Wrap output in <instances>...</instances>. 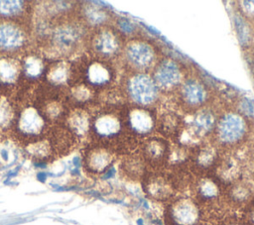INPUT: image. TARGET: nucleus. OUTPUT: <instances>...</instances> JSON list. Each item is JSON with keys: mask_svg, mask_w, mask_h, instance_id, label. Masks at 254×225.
Instances as JSON below:
<instances>
[{"mask_svg": "<svg viewBox=\"0 0 254 225\" xmlns=\"http://www.w3.org/2000/svg\"><path fill=\"white\" fill-rule=\"evenodd\" d=\"M251 124V120L233 107H225L219 110L210 140L222 152L238 151L250 139Z\"/></svg>", "mask_w": 254, "mask_h": 225, "instance_id": "f257e3e1", "label": "nucleus"}, {"mask_svg": "<svg viewBox=\"0 0 254 225\" xmlns=\"http://www.w3.org/2000/svg\"><path fill=\"white\" fill-rule=\"evenodd\" d=\"M88 29L76 18L56 21L47 40V53L56 59H65L86 43Z\"/></svg>", "mask_w": 254, "mask_h": 225, "instance_id": "f03ea898", "label": "nucleus"}, {"mask_svg": "<svg viewBox=\"0 0 254 225\" xmlns=\"http://www.w3.org/2000/svg\"><path fill=\"white\" fill-rule=\"evenodd\" d=\"M162 56L154 41L141 36L125 41L118 62L124 72H151Z\"/></svg>", "mask_w": 254, "mask_h": 225, "instance_id": "7ed1b4c3", "label": "nucleus"}, {"mask_svg": "<svg viewBox=\"0 0 254 225\" xmlns=\"http://www.w3.org/2000/svg\"><path fill=\"white\" fill-rule=\"evenodd\" d=\"M119 86L127 104L158 108L162 101V94L150 72H124Z\"/></svg>", "mask_w": 254, "mask_h": 225, "instance_id": "20e7f679", "label": "nucleus"}, {"mask_svg": "<svg viewBox=\"0 0 254 225\" xmlns=\"http://www.w3.org/2000/svg\"><path fill=\"white\" fill-rule=\"evenodd\" d=\"M213 93L211 86L201 76L190 71L171 97L181 112L191 114L200 108L213 104Z\"/></svg>", "mask_w": 254, "mask_h": 225, "instance_id": "39448f33", "label": "nucleus"}, {"mask_svg": "<svg viewBox=\"0 0 254 225\" xmlns=\"http://www.w3.org/2000/svg\"><path fill=\"white\" fill-rule=\"evenodd\" d=\"M125 41L112 24L89 31L85 46L91 57L118 62Z\"/></svg>", "mask_w": 254, "mask_h": 225, "instance_id": "423d86ee", "label": "nucleus"}, {"mask_svg": "<svg viewBox=\"0 0 254 225\" xmlns=\"http://www.w3.org/2000/svg\"><path fill=\"white\" fill-rule=\"evenodd\" d=\"M189 68L177 58L163 55L150 72L162 96H173L186 76Z\"/></svg>", "mask_w": 254, "mask_h": 225, "instance_id": "0eeeda50", "label": "nucleus"}, {"mask_svg": "<svg viewBox=\"0 0 254 225\" xmlns=\"http://www.w3.org/2000/svg\"><path fill=\"white\" fill-rule=\"evenodd\" d=\"M82 82L96 92H103L117 86V68L115 62L89 56L78 67Z\"/></svg>", "mask_w": 254, "mask_h": 225, "instance_id": "6e6552de", "label": "nucleus"}, {"mask_svg": "<svg viewBox=\"0 0 254 225\" xmlns=\"http://www.w3.org/2000/svg\"><path fill=\"white\" fill-rule=\"evenodd\" d=\"M203 211L192 196H175L165 207V222L167 225H201Z\"/></svg>", "mask_w": 254, "mask_h": 225, "instance_id": "1a4fd4ad", "label": "nucleus"}, {"mask_svg": "<svg viewBox=\"0 0 254 225\" xmlns=\"http://www.w3.org/2000/svg\"><path fill=\"white\" fill-rule=\"evenodd\" d=\"M123 117L127 132L139 142L156 133L158 119L156 107L126 104L123 108Z\"/></svg>", "mask_w": 254, "mask_h": 225, "instance_id": "9d476101", "label": "nucleus"}, {"mask_svg": "<svg viewBox=\"0 0 254 225\" xmlns=\"http://www.w3.org/2000/svg\"><path fill=\"white\" fill-rule=\"evenodd\" d=\"M30 42V35L20 21H0V55L16 56L24 53Z\"/></svg>", "mask_w": 254, "mask_h": 225, "instance_id": "9b49d317", "label": "nucleus"}, {"mask_svg": "<svg viewBox=\"0 0 254 225\" xmlns=\"http://www.w3.org/2000/svg\"><path fill=\"white\" fill-rule=\"evenodd\" d=\"M15 131L26 140H34V142L42 140L41 136L48 131V120L41 110L35 106L28 105L16 112L13 123Z\"/></svg>", "mask_w": 254, "mask_h": 225, "instance_id": "f8f14e48", "label": "nucleus"}, {"mask_svg": "<svg viewBox=\"0 0 254 225\" xmlns=\"http://www.w3.org/2000/svg\"><path fill=\"white\" fill-rule=\"evenodd\" d=\"M225 187L213 173L197 174L192 182V197L203 208H214L224 197Z\"/></svg>", "mask_w": 254, "mask_h": 225, "instance_id": "ddd939ff", "label": "nucleus"}, {"mask_svg": "<svg viewBox=\"0 0 254 225\" xmlns=\"http://www.w3.org/2000/svg\"><path fill=\"white\" fill-rule=\"evenodd\" d=\"M163 169L148 170L142 179V186L149 198L159 202H169L176 196L177 184L171 174H167Z\"/></svg>", "mask_w": 254, "mask_h": 225, "instance_id": "4468645a", "label": "nucleus"}, {"mask_svg": "<svg viewBox=\"0 0 254 225\" xmlns=\"http://www.w3.org/2000/svg\"><path fill=\"white\" fill-rule=\"evenodd\" d=\"M219 110L213 104L191 113V118L189 122H185V129L190 136L197 143L209 140L215 129Z\"/></svg>", "mask_w": 254, "mask_h": 225, "instance_id": "2eb2a0df", "label": "nucleus"}, {"mask_svg": "<svg viewBox=\"0 0 254 225\" xmlns=\"http://www.w3.org/2000/svg\"><path fill=\"white\" fill-rule=\"evenodd\" d=\"M170 149L171 142L169 140L159 135H153L140 142L138 152L149 169H163L167 167Z\"/></svg>", "mask_w": 254, "mask_h": 225, "instance_id": "dca6fc26", "label": "nucleus"}, {"mask_svg": "<svg viewBox=\"0 0 254 225\" xmlns=\"http://www.w3.org/2000/svg\"><path fill=\"white\" fill-rule=\"evenodd\" d=\"M221 152L210 139L203 141L190 150L189 164L197 174L212 173Z\"/></svg>", "mask_w": 254, "mask_h": 225, "instance_id": "f3484780", "label": "nucleus"}, {"mask_svg": "<svg viewBox=\"0 0 254 225\" xmlns=\"http://www.w3.org/2000/svg\"><path fill=\"white\" fill-rule=\"evenodd\" d=\"M116 154L113 149L107 146L92 143L85 150L82 163L88 172L102 175L113 167Z\"/></svg>", "mask_w": 254, "mask_h": 225, "instance_id": "a211bd4d", "label": "nucleus"}, {"mask_svg": "<svg viewBox=\"0 0 254 225\" xmlns=\"http://www.w3.org/2000/svg\"><path fill=\"white\" fill-rule=\"evenodd\" d=\"M244 163L237 151L221 152L218 163L212 171L224 187L243 177Z\"/></svg>", "mask_w": 254, "mask_h": 225, "instance_id": "6ab92c4d", "label": "nucleus"}, {"mask_svg": "<svg viewBox=\"0 0 254 225\" xmlns=\"http://www.w3.org/2000/svg\"><path fill=\"white\" fill-rule=\"evenodd\" d=\"M185 125V117L178 108H166L162 112L158 110L156 132L159 136L174 142Z\"/></svg>", "mask_w": 254, "mask_h": 225, "instance_id": "aec40b11", "label": "nucleus"}, {"mask_svg": "<svg viewBox=\"0 0 254 225\" xmlns=\"http://www.w3.org/2000/svg\"><path fill=\"white\" fill-rule=\"evenodd\" d=\"M78 12V19L88 31L112 25L115 19L112 12L94 2H84Z\"/></svg>", "mask_w": 254, "mask_h": 225, "instance_id": "412c9836", "label": "nucleus"}, {"mask_svg": "<svg viewBox=\"0 0 254 225\" xmlns=\"http://www.w3.org/2000/svg\"><path fill=\"white\" fill-rule=\"evenodd\" d=\"M224 197L230 205L243 209L254 198V182L242 177L225 187Z\"/></svg>", "mask_w": 254, "mask_h": 225, "instance_id": "4be33fe9", "label": "nucleus"}, {"mask_svg": "<svg viewBox=\"0 0 254 225\" xmlns=\"http://www.w3.org/2000/svg\"><path fill=\"white\" fill-rule=\"evenodd\" d=\"M91 115L92 113H90L89 110L84 107H75L67 114V129L76 139L87 138L89 136Z\"/></svg>", "mask_w": 254, "mask_h": 225, "instance_id": "5701e85b", "label": "nucleus"}, {"mask_svg": "<svg viewBox=\"0 0 254 225\" xmlns=\"http://www.w3.org/2000/svg\"><path fill=\"white\" fill-rule=\"evenodd\" d=\"M22 76L21 59L13 56L0 55V86L12 88Z\"/></svg>", "mask_w": 254, "mask_h": 225, "instance_id": "b1692460", "label": "nucleus"}, {"mask_svg": "<svg viewBox=\"0 0 254 225\" xmlns=\"http://www.w3.org/2000/svg\"><path fill=\"white\" fill-rule=\"evenodd\" d=\"M45 77L47 82L56 88L70 84L72 81V64L66 59H55L47 65Z\"/></svg>", "mask_w": 254, "mask_h": 225, "instance_id": "393cba45", "label": "nucleus"}, {"mask_svg": "<svg viewBox=\"0 0 254 225\" xmlns=\"http://www.w3.org/2000/svg\"><path fill=\"white\" fill-rule=\"evenodd\" d=\"M22 76L33 81L38 80L46 73L45 57L39 52H25L21 58Z\"/></svg>", "mask_w": 254, "mask_h": 225, "instance_id": "a878e982", "label": "nucleus"}, {"mask_svg": "<svg viewBox=\"0 0 254 225\" xmlns=\"http://www.w3.org/2000/svg\"><path fill=\"white\" fill-rule=\"evenodd\" d=\"M123 173L130 179H143L147 173L148 167L139 152H133L124 155L121 163Z\"/></svg>", "mask_w": 254, "mask_h": 225, "instance_id": "bb28decb", "label": "nucleus"}, {"mask_svg": "<svg viewBox=\"0 0 254 225\" xmlns=\"http://www.w3.org/2000/svg\"><path fill=\"white\" fill-rule=\"evenodd\" d=\"M235 32L238 41L243 48H250L253 45L254 37V25L248 22L238 12H235L233 18Z\"/></svg>", "mask_w": 254, "mask_h": 225, "instance_id": "cd10ccee", "label": "nucleus"}, {"mask_svg": "<svg viewBox=\"0 0 254 225\" xmlns=\"http://www.w3.org/2000/svg\"><path fill=\"white\" fill-rule=\"evenodd\" d=\"M28 5L25 1L20 0H0V17L3 20L19 21L27 13Z\"/></svg>", "mask_w": 254, "mask_h": 225, "instance_id": "c85d7f7f", "label": "nucleus"}, {"mask_svg": "<svg viewBox=\"0 0 254 225\" xmlns=\"http://www.w3.org/2000/svg\"><path fill=\"white\" fill-rule=\"evenodd\" d=\"M70 99L82 107L96 99V91L82 81H74L69 88Z\"/></svg>", "mask_w": 254, "mask_h": 225, "instance_id": "c756f323", "label": "nucleus"}, {"mask_svg": "<svg viewBox=\"0 0 254 225\" xmlns=\"http://www.w3.org/2000/svg\"><path fill=\"white\" fill-rule=\"evenodd\" d=\"M113 26L117 29V31L124 37L125 40H129L136 37L143 36L141 34V30L138 25L132 20L124 17H119L114 19Z\"/></svg>", "mask_w": 254, "mask_h": 225, "instance_id": "7c9ffc66", "label": "nucleus"}, {"mask_svg": "<svg viewBox=\"0 0 254 225\" xmlns=\"http://www.w3.org/2000/svg\"><path fill=\"white\" fill-rule=\"evenodd\" d=\"M16 111L6 96L0 97V128L6 129L13 126Z\"/></svg>", "mask_w": 254, "mask_h": 225, "instance_id": "2f4dec72", "label": "nucleus"}, {"mask_svg": "<svg viewBox=\"0 0 254 225\" xmlns=\"http://www.w3.org/2000/svg\"><path fill=\"white\" fill-rule=\"evenodd\" d=\"M236 4V12L254 25V1H238Z\"/></svg>", "mask_w": 254, "mask_h": 225, "instance_id": "473e14b6", "label": "nucleus"}, {"mask_svg": "<svg viewBox=\"0 0 254 225\" xmlns=\"http://www.w3.org/2000/svg\"><path fill=\"white\" fill-rule=\"evenodd\" d=\"M241 219L246 225H254V198L243 208Z\"/></svg>", "mask_w": 254, "mask_h": 225, "instance_id": "72a5a7b5", "label": "nucleus"}, {"mask_svg": "<svg viewBox=\"0 0 254 225\" xmlns=\"http://www.w3.org/2000/svg\"><path fill=\"white\" fill-rule=\"evenodd\" d=\"M221 225H246L242 219H228L224 221Z\"/></svg>", "mask_w": 254, "mask_h": 225, "instance_id": "f704fd0d", "label": "nucleus"}, {"mask_svg": "<svg viewBox=\"0 0 254 225\" xmlns=\"http://www.w3.org/2000/svg\"><path fill=\"white\" fill-rule=\"evenodd\" d=\"M44 175H46V174H45V173H43V172H40V173L38 174V178H39L41 181H45L46 176H44Z\"/></svg>", "mask_w": 254, "mask_h": 225, "instance_id": "c9c22d12", "label": "nucleus"}, {"mask_svg": "<svg viewBox=\"0 0 254 225\" xmlns=\"http://www.w3.org/2000/svg\"><path fill=\"white\" fill-rule=\"evenodd\" d=\"M252 180L254 182V168H253V170H252Z\"/></svg>", "mask_w": 254, "mask_h": 225, "instance_id": "e433bc0d", "label": "nucleus"}]
</instances>
